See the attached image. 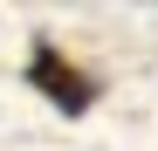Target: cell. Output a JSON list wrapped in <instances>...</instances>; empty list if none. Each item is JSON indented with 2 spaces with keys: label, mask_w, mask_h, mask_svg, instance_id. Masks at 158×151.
Here are the masks:
<instances>
[{
  "label": "cell",
  "mask_w": 158,
  "mask_h": 151,
  "mask_svg": "<svg viewBox=\"0 0 158 151\" xmlns=\"http://www.w3.org/2000/svg\"><path fill=\"white\" fill-rule=\"evenodd\" d=\"M21 76H28V89H35V96H48L62 117H89V103L103 96L96 69H83V62H76L69 48H55V41H35Z\"/></svg>",
  "instance_id": "6da1fadb"
}]
</instances>
